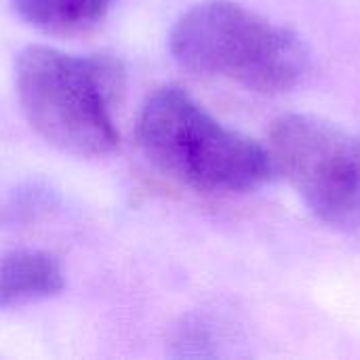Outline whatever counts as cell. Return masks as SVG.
I'll return each instance as SVG.
<instances>
[{"instance_id": "6da1fadb", "label": "cell", "mask_w": 360, "mask_h": 360, "mask_svg": "<svg viewBox=\"0 0 360 360\" xmlns=\"http://www.w3.org/2000/svg\"><path fill=\"white\" fill-rule=\"evenodd\" d=\"M15 89L25 120L51 146L76 156H103L118 146L112 112L124 70L114 55L32 44L15 61Z\"/></svg>"}, {"instance_id": "7a4b0ae2", "label": "cell", "mask_w": 360, "mask_h": 360, "mask_svg": "<svg viewBox=\"0 0 360 360\" xmlns=\"http://www.w3.org/2000/svg\"><path fill=\"white\" fill-rule=\"evenodd\" d=\"M135 137L160 173L198 192H251L276 175L268 146L221 124L175 84L146 99Z\"/></svg>"}, {"instance_id": "3957f363", "label": "cell", "mask_w": 360, "mask_h": 360, "mask_svg": "<svg viewBox=\"0 0 360 360\" xmlns=\"http://www.w3.org/2000/svg\"><path fill=\"white\" fill-rule=\"evenodd\" d=\"M169 46L184 68L255 93H285L308 70V49L293 30L232 0L188 8L175 21Z\"/></svg>"}, {"instance_id": "277c9868", "label": "cell", "mask_w": 360, "mask_h": 360, "mask_svg": "<svg viewBox=\"0 0 360 360\" xmlns=\"http://www.w3.org/2000/svg\"><path fill=\"white\" fill-rule=\"evenodd\" d=\"M274 173L327 226L360 230V133L310 114L274 120L268 139Z\"/></svg>"}, {"instance_id": "5b68a950", "label": "cell", "mask_w": 360, "mask_h": 360, "mask_svg": "<svg viewBox=\"0 0 360 360\" xmlns=\"http://www.w3.org/2000/svg\"><path fill=\"white\" fill-rule=\"evenodd\" d=\"M65 287L61 264L46 251L19 249L0 259V306L13 308L57 295Z\"/></svg>"}, {"instance_id": "8992f818", "label": "cell", "mask_w": 360, "mask_h": 360, "mask_svg": "<svg viewBox=\"0 0 360 360\" xmlns=\"http://www.w3.org/2000/svg\"><path fill=\"white\" fill-rule=\"evenodd\" d=\"M116 0H13L17 15L55 36L82 34L99 25Z\"/></svg>"}]
</instances>
